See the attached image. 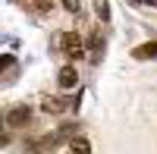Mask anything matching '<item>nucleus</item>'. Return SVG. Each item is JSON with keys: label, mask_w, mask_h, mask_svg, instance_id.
I'll return each instance as SVG.
<instances>
[{"label": "nucleus", "mask_w": 157, "mask_h": 154, "mask_svg": "<svg viewBox=\"0 0 157 154\" xmlns=\"http://www.w3.org/2000/svg\"><path fill=\"white\" fill-rule=\"evenodd\" d=\"M60 47H63V54H66V57H85V44H82V38H78L75 32H66V35H63L60 38Z\"/></svg>", "instance_id": "nucleus-1"}, {"label": "nucleus", "mask_w": 157, "mask_h": 154, "mask_svg": "<svg viewBox=\"0 0 157 154\" xmlns=\"http://www.w3.org/2000/svg\"><path fill=\"white\" fill-rule=\"evenodd\" d=\"M29 117H32L29 107H16L6 113V126H22V123H29Z\"/></svg>", "instance_id": "nucleus-2"}, {"label": "nucleus", "mask_w": 157, "mask_h": 154, "mask_svg": "<svg viewBox=\"0 0 157 154\" xmlns=\"http://www.w3.org/2000/svg\"><path fill=\"white\" fill-rule=\"evenodd\" d=\"M135 60H157V41H148V44L135 47Z\"/></svg>", "instance_id": "nucleus-3"}, {"label": "nucleus", "mask_w": 157, "mask_h": 154, "mask_svg": "<svg viewBox=\"0 0 157 154\" xmlns=\"http://www.w3.org/2000/svg\"><path fill=\"white\" fill-rule=\"evenodd\" d=\"M41 107H44L47 113H60V110H66L69 104H66V98H47V101H44Z\"/></svg>", "instance_id": "nucleus-4"}, {"label": "nucleus", "mask_w": 157, "mask_h": 154, "mask_svg": "<svg viewBox=\"0 0 157 154\" xmlns=\"http://www.w3.org/2000/svg\"><path fill=\"white\" fill-rule=\"evenodd\" d=\"M69 154H91V145H88V138H72L69 142Z\"/></svg>", "instance_id": "nucleus-5"}, {"label": "nucleus", "mask_w": 157, "mask_h": 154, "mask_svg": "<svg viewBox=\"0 0 157 154\" xmlns=\"http://www.w3.org/2000/svg\"><path fill=\"white\" fill-rule=\"evenodd\" d=\"M75 79H78V75H75V69H72V66H63V69H60V85H63V88H72V85H75Z\"/></svg>", "instance_id": "nucleus-6"}, {"label": "nucleus", "mask_w": 157, "mask_h": 154, "mask_svg": "<svg viewBox=\"0 0 157 154\" xmlns=\"http://www.w3.org/2000/svg\"><path fill=\"white\" fill-rule=\"evenodd\" d=\"M101 57H104V41H101V35H94L91 38V60L101 63Z\"/></svg>", "instance_id": "nucleus-7"}, {"label": "nucleus", "mask_w": 157, "mask_h": 154, "mask_svg": "<svg viewBox=\"0 0 157 154\" xmlns=\"http://www.w3.org/2000/svg\"><path fill=\"white\" fill-rule=\"evenodd\" d=\"M98 16H101V19H110V6L104 3V0H98Z\"/></svg>", "instance_id": "nucleus-8"}, {"label": "nucleus", "mask_w": 157, "mask_h": 154, "mask_svg": "<svg viewBox=\"0 0 157 154\" xmlns=\"http://www.w3.org/2000/svg\"><path fill=\"white\" fill-rule=\"evenodd\" d=\"M63 6H66L69 13H78V6H82V3H78V0H63Z\"/></svg>", "instance_id": "nucleus-9"}, {"label": "nucleus", "mask_w": 157, "mask_h": 154, "mask_svg": "<svg viewBox=\"0 0 157 154\" xmlns=\"http://www.w3.org/2000/svg\"><path fill=\"white\" fill-rule=\"evenodd\" d=\"M50 6V0H38V10H47Z\"/></svg>", "instance_id": "nucleus-10"}]
</instances>
